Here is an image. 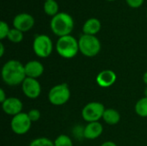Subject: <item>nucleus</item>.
Listing matches in <instances>:
<instances>
[{"instance_id":"obj_24","label":"nucleus","mask_w":147,"mask_h":146,"mask_svg":"<svg viewBox=\"0 0 147 146\" xmlns=\"http://www.w3.org/2000/svg\"><path fill=\"white\" fill-rule=\"evenodd\" d=\"M127 5L133 9H138L141 7L145 2V0H126Z\"/></svg>"},{"instance_id":"obj_4","label":"nucleus","mask_w":147,"mask_h":146,"mask_svg":"<svg viewBox=\"0 0 147 146\" xmlns=\"http://www.w3.org/2000/svg\"><path fill=\"white\" fill-rule=\"evenodd\" d=\"M79 52L85 57L92 58L101 51V42L96 35L82 34L78 39Z\"/></svg>"},{"instance_id":"obj_18","label":"nucleus","mask_w":147,"mask_h":146,"mask_svg":"<svg viewBox=\"0 0 147 146\" xmlns=\"http://www.w3.org/2000/svg\"><path fill=\"white\" fill-rule=\"evenodd\" d=\"M134 110L139 116L143 118L147 117V97H142L136 102Z\"/></svg>"},{"instance_id":"obj_8","label":"nucleus","mask_w":147,"mask_h":146,"mask_svg":"<svg viewBox=\"0 0 147 146\" xmlns=\"http://www.w3.org/2000/svg\"><path fill=\"white\" fill-rule=\"evenodd\" d=\"M31 124L32 121L30 120L28 114L22 112L13 116L10 121V127L14 133L17 135H23L30 130Z\"/></svg>"},{"instance_id":"obj_19","label":"nucleus","mask_w":147,"mask_h":146,"mask_svg":"<svg viewBox=\"0 0 147 146\" xmlns=\"http://www.w3.org/2000/svg\"><path fill=\"white\" fill-rule=\"evenodd\" d=\"M7 39L12 43H20L23 40V33L15 28H10Z\"/></svg>"},{"instance_id":"obj_31","label":"nucleus","mask_w":147,"mask_h":146,"mask_svg":"<svg viewBox=\"0 0 147 146\" xmlns=\"http://www.w3.org/2000/svg\"><path fill=\"white\" fill-rule=\"evenodd\" d=\"M44 1H49V0H44Z\"/></svg>"},{"instance_id":"obj_13","label":"nucleus","mask_w":147,"mask_h":146,"mask_svg":"<svg viewBox=\"0 0 147 146\" xmlns=\"http://www.w3.org/2000/svg\"><path fill=\"white\" fill-rule=\"evenodd\" d=\"M24 68H25V73L27 77H31L34 79L40 77L44 72L43 65L37 60L28 61L24 65Z\"/></svg>"},{"instance_id":"obj_22","label":"nucleus","mask_w":147,"mask_h":146,"mask_svg":"<svg viewBox=\"0 0 147 146\" xmlns=\"http://www.w3.org/2000/svg\"><path fill=\"white\" fill-rule=\"evenodd\" d=\"M9 31H10V28H9L8 23L5 22L4 21L0 22V40H3L8 37Z\"/></svg>"},{"instance_id":"obj_30","label":"nucleus","mask_w":147,"mask_h":146,"mask_svg":"<svg viewBox=\"0 0 147 146\" xmlns=\"http://www.w3.org/2000/svg\"><path fill=\"white\" fill-rule=\"evenodd\" d=\"M106 1H109V2H114V1H115V0H106Z\"/></svg>"},{"instance_id":"obj_6","label":"nucleus","mask_w":147,"mask_h":146,"mask_svg":"<svg viewBox=\"0 0 147 146\" xmlns=\"http://www.w3.org/2000/svg\"><path fill=\"white\" fill-rule=\"evenodd\" d=\"M71 97V90L67 83H59L53 86L48 93V100L54 106L65 104Z\"/></svg>"},{"instance_id":"obj_5","label":"nucleus","mask_w":147,"mask_h":146,"mask_svg":"<svg viewBox=\"0 0 147 146\" xmlns=\"http://www.w3.org/2000/svg\"><path fill=\"white\" fill-rule=\"evenodd\" d=\"M53 49V44L51 38L47 34H38L33 41V50L36 56L46 59L51 55Z\"/></svg>"},{"instance_id":"obj_17","label":"nucleus","mask_w":147,"mask_h":146,"mask_svg":"<svg viewBox=\"0 0 147 146\" xmlns=\"http://www.w3.org/2000/svg\"><path fill=\"white\" fill-rule=\"evenodd\" d=\"M43 9L46 15L53 17L56 15L59 12V3H57L56 0H49V1H45L44 5H43Z\"/></svg>"},{"instance_id":"obj_14","label":"nucleus","mask_w":147,"mask_h":146,"mask_svg":"<svg viewBox=\"0 0 147 146\" xmlns=\"http://www.w3.org/2000/svg\"><path fill=\"white\" fill-rule=\"evenodd\" d=\"M103 132V126L99 122H90L85 126L84 130V137L90 140H94L99 138Z\"/></svg>"},{"instance_id":"obj_15","label":"nucleus","mask_w":147,"mask_h":146,"mask_svg":"<svg viewBox=\"0 0 147 146\" xmlns=\"http://www.w3.org/2000/svg\"><path fill=\"white\" fill-rule=\"evenodd\" d=\"M102 28V23L99 19L96 17L89 18L85 21V22L83 25V33L84 34H89V35H96L99 33Z\"/></svg>"},{"instance_id":"obj_20","label":"nucleus","mask_w":147,"mask_h":146,"mask_svg":"<svg viewBox=\"0 0 147 146\" xmlns=\"http://www.w3.org/2000/svg\"><path fill=\"white\" fill-rule=\"evenodd\" d=\"M54 145L55 146H73V143L71 139L69 138V136L65 134H61L56 138L54 140Z\"/></svg>"},{"instance_id":"obj_11","label":"nucleus","mask_w":147,"mask_h":146,"mask_svg":"<svg viewBox=\"0 0 147 146\" xmlns=\"http://www.w3.org/2000/svg\"><path fill=\"white\" fill-rule=\"evenodd\" d=\"M23 105L20 99L16 97H8L6 101L2 103V108L3 112L9 115L15 116L22 113Z\"/></svg>"},{"instance_id":"obj_2","label":"nucleus","mask_w":147,"mask_h":146,"mask_svg":"<svg viewBox=\"0 0 147 146\" xmlns=\"http://www.w3.org/2000/svg\"><path fill=\"white\" fill-rule=\"evenodd\" d=\"M50 28L59 38L70 35L74 28V20L68 13L59 12L52 17L50 21Z\"/></svg>"},{"instance_id":"obj_21","label":"nucleus","mask_w":147,"mask_h":146,"mask_svg":"<svg viewBox=\"0 0 147 146\" xmlns=\"http://www.w3.org/2000/svg\"><path fill=\"white\" fill-rule=\"evenodd\" d=\"M29 146H55L54 145V142H53L52 140H50L47 138H37L35 139H34Z\"/></svg>"},{"instance_id":"obj_16","label":"nucleus","mask_w":147,"mask_h":146,"mask_svg":"<svg viewBox=\"0 0 147 146\" xmlns=\"http://www.w3.org/2000/svg\"><path fill=\"white\" fill-rule=\"evenodd\" d=\"M103 120L110 126L116 125L120 122L121 120V114L120 113L114 108H107L104 111L103 116H102Z\"/></svg>"},{"instance_id":"obj_7","label":"nucleus","mask_w":147,"mask_h":146,"mask_svg":"<svg viewBox=\"0 0 147 146\" xmlns=\"http://www.w3.org/2000/svg\"><path fill=\"white\" fill-rule=\"evenodd\" d=\"M105 108L102 103L98 102H92L87 103L82 110V117L88 123L96 122L102 119Z\"/></svg>"},{"instance_id":"obj_29","label":"nucleus","mask_w":147,"mask_h":146,"mask_svg":"<svg viewBox=\"0 0 147 146\" xmlns=\"http://www.w3.org/2000/svg\"><path fill=\"white\" fill-rule=\"evenodd\" d=\"M145 96L147 97V86L146 88V89H145Z\"/></svg>"},{"instance_id":"obj_25","label":"nucleus","mask_w":147,"mask_h":146,"mask_svg":"<svg viewBox=\"0 0 147 146\" xmlns=\"http://www.w3.org/2000/svg\"><path fill=\"white\" fill-rule=\"evenodd\" d=\"M7 98H8V97H6V94H5L4 90H3V89H0V102H1V103H3V102L6 101Z\"/></svg>"},{"instance_id":"obj_28","label":"nucleus","mask_w":147,"mask_h":146,"mask_svg":"<svg viewBox=\"0 0 147 146\" xmlns=\"http://www.w3.org/2000/svg\"><path fill=\"white\" fill-rule=\"evenodd\" d=\"M143 81H144L145 84L147 86V71H146L145 74L143 75Z\"/></svg>"},{"instance_id":"obj_3","label":"nucleus","mask_w":147,"mask_h":146,"mask_svg":"<svg viewBox=\"0 0 147 146\" xmlns=\"http://www.w3.org/2000/svg\"><path fill=\"white\" fill-rule=\"evenodd\" d=\"M56 51L58 54L64 59H72L79 52L78 40L72 35L59 37L56 42Z\"/></svg>"},{"instance_id":"obj_26","label":"nucleus","mask_w":147,"mask_h":146,"mask_svg":"<svg viewBox=\"0 0 147 146\" xmlns=\"http://www.w3.org/2000/svg\"><path fill=\"white\" fill-rule=\"evenodd\" d=\"M101 146H117V145L115 143L112 142V141H106L103 144H102Z\"/></svg>"},{"instance_id":"obj_12","label":"nucleus","mask_w":147,"mask_h":146,"mask_svg":"<svg viewBox=\"0 0 147 146\" xmlns=\"http://www.w3.org/2000/svg\"><path fill=\"white\" fill-rule=\"evenodd\" d=\"M117 79V76L112 70H103L96 76V83L102 88L112 86Z\"/></svg>"},{"instance_id":"obj_23","label":"nucleus","mask_w":147,"mask_h":146,"mask_svg":"<svg viewBox=\"0 0 147 146\" xmlns=\"http://www.w3.org/2000/svg\"><path fill=\"white\" fill-rule=\"evenodd\" d=\"M28 115L30 119V120L32 122H35V121H38L40 118V112L38 110V109H31L29 110V112L28 113Z\"/></svg>"},{"instance_id":"obj_10","label":"nucleus","mask_w":147,"mask_h":146,"mask_svg":"<svg viewBox=\"0 0 147 146\" xmlns=\"http://www.w3.org/2000/svg\"><path fill=\"white\" fill-rule=\"evenodd\" d=\"M23 94L29 99H36L41 93V86L37 79L26 77L22 83Z\"/></svg>"},{"instance_id":"obj_1","label":"nucleus","mask_w":147,"mask_h":146,"mask_svg":"<svg viewBox=\"0 0 147 146\" xmlns=\"http://www.w3.org/2000/svg\"><path fill=\"white\" fill-rule=\"evenodd\" d=\"M2 79L9 86H17L27 77L24 65L16 59L7 61L2 67Z\"/></svg>"},{"instance_id":"obj_32","label":"nucleus","mask_w":147,"mask_h":146,"mask_svg":"<svg viewBox=\"0 0 147 146\" xmlns=\"http://www.w3.org/2000/svg\"><path fill=\"white\" fill-rule=\"evenodd\" d=\"M146 17H147V13H146Z\"/></svg>"},{"instance_id":"obj_9","label":"nucleus","mask_w":147,"mask_h":146,"mask_svg":"<svg viewBox=\"0 0 147 146\" xmlns=\"http://www.w3.org/2000/svg\"><path fill=\"white\" fill-rule=\"evenodd\" d=\"M35 20L34 16L28 13H20L17 14L12 21L13 27L22 33L29 31L34 25Z\"/></svg>"},{"instance_id":"obj_27","label":"nucleus","mask_w":147,"mask_h":146,"mask_svg":"<svg viewBox=\"0 0 147 146\" xmlns=\"http://www.w3.org/2000/svg\"><path fill=\"white\" fill-rule=\"evenodd\" d=\"M4 54V46L3 44L1 42L0 43V57H3Z\"/></svg>"}]
</instances>
